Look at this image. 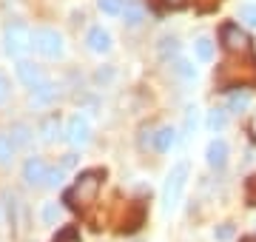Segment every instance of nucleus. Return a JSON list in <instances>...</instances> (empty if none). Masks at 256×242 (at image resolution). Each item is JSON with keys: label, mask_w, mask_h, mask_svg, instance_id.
<instances>
[{"label": "nucleus", "mask_w": 256, "mask_h": 242, "mask_svg": "<svg viewBox=\"0 0 256 242\" xmlns=\"http://www.w3.org/2000/svg\"><path fill=\"white\" fill-rule=\"evenodd\" d=\"M18 77L28 86V88H34V86L43 83V72H40V66L28 63V60H20L18 63Z\"/></svg>", "instance_id": "obj_11"}, {"label": "nucleus", "mask_w": 256, "mask_h": 242, "mask_svg": "<svg viewBox=\"0 0 256 242\" xmlns=\"http://www.w3.org/2000/svg\"><path fill=\"white\" fill-rule=\"evenodd\" d=\"M122 20H126V26H140L142 20H146V9H142V3H126V9H122Z\"/></svg>", "instance_id": "obj_14"}, {"label": "nucleus", "mask_w": 256, "mask_h": 242, "mask_svg": "<svg viewBox=\"0 0 256 242\" xmlns=\"http://www.w3.org/2000/svg\"><path fill=\"white\" fill-rule=\"evenodd\" d=\"M34 48L40 52L43 57H60L66 52V43H63V34L57 28H37L34 32Z\"/></svg>", "instance_id": "obj_6"}, {"label": "nucleus", "mask_w": 256, "mask_h": 242, "mask_svg": "<svg viewBox=\"0 0 256 242\" xmlns=\"http://www.w3.org/2000/svg\"><path fill=\"white\" fill-rule=\"evenodd\" d=\"M57 220H60V208H57V202H46L43 205V222L54 225Z\"/></svg>", "instance_id": "obj_25"}, {"label": "nucleus", "mask_w": 256, "mask_h": 242, "mask_svg": "<svg viewBox=\"0 0 256 242\" xmlns=\"http://www.w3.org/2000/svg\"><path fill=\"white\" fill-rule=\"evenodd\" d=\"M102 186V171H82L80 177L74 180V186L66 191V202L74 211H86L92 208V202L97 200Z\"/></svg>", "instance_id": "obj_1"}, {"label": "nucleus", "mask_w": 256, "mask_h": 242, "mask_svg": "<svg viewBox=\"0 0 256 242\" xmlns=\"http://www.w3.org/2000/svg\"><path fill=\"white\" fill-rule=\"evenodd\" d=\"M46 174H48V168L40 157L26 160V166H23V180H26L28 186H43V182H46Z\"/></svg>", "instance_id": "obj_8"}, {"label": "nucleus", "mask_w": 256, "mask_h": 242, "mask_svg": "<svg viewBox=\"0 0 256 242\" xmlns=\"http://www.w3.org/2000/svg\"><path fill=\"white\" fill-rule=\"evenodd\" d=\"M86 43H88V48H92L94 54H108L111 46H114V40H111V34L106 32L102 26H94L92 32H88V38H86Z\"/></svg>", "instance_id": "obj_9"}, {"label": "nucleus", "mask_w": 256, "mask_h": 242, "mask_svg": "<svg viewBox=\"0 0 256 242\" xmlns=\"http://www.w3.org/2000/svg\"><path fill=\"white\" fill-rule=\"evenodd\" d=\"M63 182V168H48V174H46V182L43 186H48V188H57Z\"/></svg>", "instance_id": "obj_27"}, {"label": "nucleus", "mask_w": 256, "mask_h": 242, "mask_svg": "<svg viewBox=\"0 0 256 242\" xmlns=\"http://www.w3.org/2000/svg\"><path fill=\"white\" fill-rule=\"evenodd\" d=\"M57 134H60V120L57 117H48V120H43V126H40V137L46 142H54Z\"/></svg>", "instance_id": "obj_19"}, {"label": "nucleus", "mask_w": 256, "mask_h": 242, "mask_svg": "<svg viewBox=\"0 0 256 242\" xmlns=\"http://www.w3.org/2000/svg\"><path fill=\"white\" fill-rule=\"evenodd\" d=\"M248 108H250V94H248V92H230V97H228V112L242 114V112H248Z\"/></svg>", "instance_id": "obj_16"}, {"label": "nucleus", "mask_w": 256, "mask_h": 242, "mask_svg": "<svg viewBox=\"0 0 256 242\" xmlns=\"http://www.w3.org/2000/svg\"><path fill=\"white\" fill-rule=\"evenodd\" d=\"M248 202L256 205V177L248 180Z\"/></svg>", "instance_id": "obj_31"}, {"label": "nucleus", "mask_w": 256, "mask_h": 242, "mask_svg": "<svg viewBox=\"0 0 256 242\" xmlns=\"http://www.w3.org/2000/svg\"><path fill=\"white\" fill-rule=\"evenodd\" d=\"M208 128L214 131V134H216V131H222L225 128V126H228V112H225V108H214V112L208 114Z\"/></svg>", "instance_id": "obj_18"}, {"label": "nucleus", "mask_w": 256, "mask_h": 242, "mask_svg": "<svg viewBox=\"0 0 256 242\" xmlns=\"http://www.w3.org/2000/svg\"><path fill=\"white\" fill-rule=\"evenodd\" d=\"M171 68H174L182 80H196V68H194L188 60H174V66H171Z\"/></svg>", "instance_id": "obj_21"}, {"label": "nucleus", "mask_w": 256, "mask_h": 242, "mask_svg": "<svg viewBox=\"0 0 256 242\" xmlns=\"http://www.w3.org/2000/svg\"><path fill=\"white\" fill-rule=\"evenodd\" d=\"M176 52H180V40L176 38H162L160 40V57L168 60V57H174Z\"/></svg>", "instance_id": "obj_22"}, {"label": "nucleus", "mask_w": 256, "mask_h": 242, "mask_svg": "<svg viewBox=\"0 0 256 242\" xmlns=\"http://www.w3.org/2000/svg\"><path fill=\"white\" fill-rule=\"evenodd\" d=\"M97 3H100V12H106V14H122V9H126L122 0H97Z\"/></svg>", "instance_id": "obj_24"}, {"label": "nucleus", "mask_w": 256, "mask_h": 242, "mask_svg": "<svg viewBox=\"0 0 256 242\" xmlns=\"http://www.w3.org/2000/svg\"><path fill=\"white\" fill-rule=\"evenodd\" d=\"M185 126H188V131L196 128V108H191V112H188V120H185Z\"/></svg>", "instance_id": "obj_32"}, {"label": "nucleus", "mask_w": 256, "mask_h": 242, "mask_svg": "<svg viewBox=\"0 0 256 242\" xmlns=\"http://www.w3.org/2000/svg\"><path fill=\"white\" fill-rule=\"evenodd\" d=\"M74 162H77V154H66V157H63V166H60V168H72Z\"/></svg>", "instance_id": "obj_33"}, {"label": "nucleus", "mask_w": 256, "mask_h": 242, "mask_svg": "<svg viewBox=\"0 0 256 242\" xmlns=\"http://www.w3.org/2000/svg\"><path fill=\"white\" fill-rule=\"evenodd\" d=\"M230 236H234V225L225 222V225H220V228H216V240H220V242H228Z\"/></svg>", "instance_id": "obj_30"}, {"label": "nucleus", "mask_w": 256, "mask_h": 242, "mask_svg": "<svg viewBox=\"0 0 256 242\" xmlns=\"http://www.w3.org/2000/svg\"><path fill=\"white\" fill-rule=\"evenodd\" d=\"M142 220H146V214H142V208L137 205V208H134V214L122 220V231H137L140 225H142Z\"/></svg>", "instance_id": "obj_23"}, {"label": "nucleus", "mask_w": 256, "mask_h": 242, "mask_svg": "<svg viewBox=\"0 0 256 242\" xmlns=\"http://www.w3.org/2000/svg\"><path fill=\"white\" fill-rule=\"evenodd\" d=\"M9 94H12V83H9V77L0 72V106L9 100Z\"/></svg>", "instance_id": "obj_29"}, {"label": "nucleus", "mask_w": 256, "mask_h": 242, "mask_svg": "<svg viewBox=\"0 0 256 242\" xmlns=\"http://www.w3.org/2000/svg\"><path fill=\"white\" fill-rule=\"evenodd\" d=\"M216 83L220 86H256V60L250 54L245 60H234V63H225L216 74Z\"/></svg>", "instance_id": "obj_3"}, {"label": "nucleus", "mask_w": 256, "mask_h": 242, "mask_svg": "<svg viewBox=\"0 0 256 242\" xmlns=\"http://www.w3.org/2000/svg\"><path fill=\"white\" fill-rule=\"evenodd\" d=\"M220 38H222V46L228 48L230 54H242V57L250 54V34L239 23H225Z\"/></svg>", "instance_id": "obj_4"}, {"label": "nucleus", "mask_w": 256, "mask_h": 242, "mask_svg": "<svg viewBox=\"0 0 256 242\" xmlns=\"http://www.w3.org/2000/svg\"><path fill=\"white\" fill-rule=\"evenodd\" d=\"M205 160H208L210 168H225V162H228V146H225V140H210L208 148H205Z\"/></svg>", "instance_id": "obj_10"}, {"label": "nucleus", "mask_w": 256, "mask_h": 242, "mask_svg": "<svg viewBox=\"0 0 256 242\" xmlns=\"http://www.w3.org/2000/svg\"><path fill=\"white\" fill-rule=\"evenodd\" d=\"M194 54H196V60L200 63H210L214 60V40L210 38H196V43H194Z\"/></svg>", "instance_id": "obj_15"}, {"label": "nucleus", "mask_w": 256, "mask_h": 242, "mask_svg": "<svg viewBox=\"0 0 256 242\" xmlns=\"http://www.w3.org/2000/svg\"><path fill=\"white\" fill-rule=\"evenodd\" d=\"M188 177H191L188 162H176V166L168 171L165 186H162V211H165V214H171V211L180 208L182 194H185V186H188Z\"/></svg>", "instance_id": "obj_2"}, {"label": "nucleus", "mask_w": 256, "mask_h": 242, "mask_svg": "<svg viewBox=\"0 0 256 242\" xmlns=\"http://www.w3.org/2000/svg\"><path fill=\"white\" fill-rule=\"evenodd\" d=\"M28 140H32V128H28V126H23V122H18V126H12V142H14L18 148L28 146Z\"/></svg>", "instance_id": "obj_20"}, {"label": "nucleus", "mask_w": 256, "mask_h": 242, "mask_svg": "<svg viewBox=\"0 0 256 242\" xmlns=\"http://www.w3.org/2000/svg\"><path fill=\"white\" fill-rule=\"evenodd\" d=\"M176 140H180V134H176V128H171V126H162V128L154 134V148L156 151H171L176 146Z\"/></svg>", "instance_id": "obj_12"}, {"label": "nucleus", "mask_w": 256, "mask_h": 242, "mask_svg": "<svg viewBox=\"0 0 256 242\" xmlns=\"http://www.w3.org/2000/svg\"><path fill=\"white\" fill-rule=\"evenodd\" d=\"M242 242H256V236H248V240H242Z\"/></svg>", "instance_id": "obj_35"}, {"label": "nucleus", "mask_w": 256, "mask_h": 242, "mask_svg": "<svg viewBox=\"0 0 256 242\" xmlns=\"http://www.w3.org/2000/svg\"><path fill=\"white\" fill-rule=\"evenodd\" d=\"M239 20H245L248 26L256 28V3H245V6L239 9Z\"/></svg>", "instance_id": "obj_26"}, {"label": "nucleus", "mask_w": 256, "mask_h": 242, "mask_svg": "<svg viewBox=\"0 0 256 242\" xmlns=\"http://www.w3.org/2000/svg\"><path fill=\"white\" fill-rule=\"evenodd\" d=\"M14 151H18V146L12 142L9 134H0V166H9L14 160Z\"/></svg>", "instance_id": "obj_17"}, {"label": "nucleus", "mask_w": 256, "mask_h": 242, "mask_svg": "<svg viewBox=\"0 0 256 242\" xmlns=\"http://www.w3.org/2000/svg\"><path fill=\"white\" fill-rule=\"evenodd\" d=\"M165 6H168V9H180V6H185V0H162Z\"/></svg>", "instance_id": "obj_34"}, {"label": "nucleus", "mask_w": 256, "mask_h": 242, "mask_svg": "<svg viewBox=\"0 0 256 242\" xmlns=\"http://www.w3.org/2000/svg\"><path fill=\"white\" fill-rule=\"evenodd\" d=\"M32 46H34V34L28 32V26H23V23H9L6 26V52L9 54L20 57Z\"/></svg>", "instance_id": "obj_5"}, {"label": "nucleus", "mask_w": 256, "mask_h": 242, "mask_svg": "<svg viewBox=\"0 0 256 242\" xmlns=\"http://www.w3.org/2000/svg\"><path fill=\"white\" fill-rule=\"evenodd\" d=\"M66 140L72 142L74 148H82V146L92 142V126H88V120L82 114H74L72 120H68V126H66Z\"/></svg>", "instance_id": "obj_7"}, {"label": "nucleus", "mask_w": 256, "mask_h": 242, "mask_svg": "<svg viewBox=\"0 0 256 242\" xmlns=\"http://www.w3.org/2000/svg\"><path fill=\"white\" fill-rule=\"evenodd\" d=\"M54 242H80V234L74 231V228H63V231L54 236Z\"/></svg>", "instance_id": "obj_28"}, {"label": "nucleus", "mask_w": 256, "mask_h": 242, "mask_svg": "<svg viewBox=\"0 0 256 242\" xmlns=\"http://www.w3.org/2000/svg\"><path fill=\"white\" fill-rule=\"evenodd\" d=\"M54 97H57V86L48 83V80H43L40 86L32 88V102H34V106H48Z\"/></svg>", "instance_id": "obj_13"}]
</instances>
